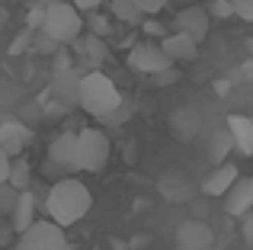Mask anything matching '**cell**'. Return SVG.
Returning <instances> with one entry per match:
<instances>
[{
  "mask_svg": "<svg viewBox=\"0 0 253 250\" xmlns=\"http://www.w3.org/2000/svg\"><path fill=\"white\" fill-rule=\"evenodd\" d=\"M74 45L84 51V58H86L90 64H103V61H106V55H109V48H106L103 36H96V32H90V36H81Z\"/></svg>",
  "mask_w": 253,
  "mask_h": 250,
  "instance_id": "19",
  "label": "cell"
},
{
  "mask_svg": "<svg viewBox=\"0 0 253 250\" xmlns=\"http://www.w3.org/2000/svg\"><path fill=\"white\" fill-rule=\"evenodd\" d=\"M16 199H19V189L13 186V183H3V186H0V215H6V218H10Z\"/></svg>",
  "mask_w": 253,
  "mask_h": 250,
  "instance_id": "22",
  "label": "cell"
},
{
  "mask_svg": "<svg viewBox=\"0 0 253 250\" xmlns=\"http://www.w3.org/2000/svg\"><path fill=\"white\" fill-rule=\"evenodd\" d=\"M109 3H112V16L128 23V26H141L144 19H148L144 10L138 6V0H109Z\"/></svg>",
  "mask_w": 253,
  "mask_h": 250,
  "instance_id": "20",
  "label": "cell"
},
{
  "mask_svg": "<svg viewBox=\"0 0 253 250\" xmlns=\"http://www.w3.org/2000/svg\"><path fill=\"white\" fill-rule=\"evenodd\" d=\"M209 13H211L215 19H231V16H237L231 0H211V3H209Z\"/></svg>",
  "mask_w": 253,
  "mask_h": 250,
  "instance_id": "23",
  "label": "cell"
},
{
  "mask_svg": "<svg viewBox=\"0 0 253 250\" xmlns=\"http://www.w3.org/2000/svg\"><path fill=\"white\" fill-rule=\"evenodd\" d=\"M221 199H224V212H228L231 218H244L253 208V176H237L234 186H231Z\"/></svg>",
  "mask_w": 253,
  "mask_h": 250,
  "instance_id": "9",
  "label": "cell"
},
{
  "mask_svg": "<svg viewBox=\"0 0 253 250\" xmlns=\"http://www.w3.org/2000/svg\"><path fill=\"white\" fill-rule=\"evenodd\" d=\"M173 64V58L164 51V45L161 42H138V45H131V51H128V68H135L138 74H161V71H167Z\"/></svg>",
  "mask_w": 253,
  "mask_h": 250,
  "instance_id": "7",
  "label": "cell"
},
{
  "mask_svg": "<svg viewBox=\"0 0 253 250\" xmlns=\"http://www.w3.org/2000/svg\"><path fill=\"white\" fill-rule=\"evenodd\" d=\"M234 3V13L241 19H253V0H231Z\"/></svg>",
  "mask_w": 253,
  "mask_h": 250,
  "instance_id": "28",
  "label": "cell"
},
{
  "mask_svg": "<svg viewBox=\"0 0 253 250\" xmlns=\"http://www.w3.org/2000/svg\"><path fill=\"white\" fill-rule=\"evenodd\" d=\"M247 45H250V51H253V39H250V42H247Z\"/></svg>",
  "mask_w": 253,
  "mask_h": 250,
  "instance_id": "36",
  "label": "cell"
},
{
  "mask_svg": "<svg viewBox=\"0 0 253 250\" xmlns=\"http://www.w3.org/2000/svg\"><path fill=\"white\" fill-rule=\"evenodd\" d=\"M167 3H170V0H138V6L144 10V16H157Z\"/></svg>",
  "mask_w": 253,
  "mask_h": 250,
  "instance_id": "26",
  "label": "cell"
},
{
  "mask_svg": "<svg viewBox=\"0 0 253 250\" xmlns=\"http://www.w3.org/2000/svg\"><path fill=\"white\" fill-rule=\"evenodd\" d=\"M199 128H202V119H199L196 109L176 106L170 113V131H173V138H179V141H192Z\"/></svg>",
  "mask_w": 253,
  "mask_h": 250,
  "instance_id": "14",
  "label": "cell"
},
{
  "mask_svg": "<svg viewBox=\"0 0 253 250\" xmlns=\"http://www.w3.org/2000/svg\"><path fill=\"white\" fill-rule=\"evenodd\" d=\"M81 71L68 68V71H51V96L61 103H77V93H81Z\"/></svg>",
  "mask_w": 253,
  "mask_h": 250,
  "instance_id": "13",
  "label": "cell"
},
{
  "mask_svg": "<svg viewBox=\"0 0 253 250\" xmlns=\"http://www.w3.org/2000/svg\"><path fill=\"white\" fill-rule=\"evenodd\" d=\"M109 138L103 128H81L77 131V167L86 173H99L109 164Z\"/></svg>",
  "mask_w": 253,
  "mask_h": 250,
  "instance_id": "5",
  "label": "cell"
},
{
  "mask_svg": "<svg viewBox=\"0 0 253 250\" xmlns=\"http://www.w3.org/2000/svg\"><path fill=\"white\" fill-rule=\"evenodd\" d=\"M77 106H81L84 113L103 119V116H109L116 106H122V93H119V87L112 83V77H106L103 71H90V74L81 77Z\"/></svg>",
  "mask_w": 253,
  "mask_h": 250,
  "instance_id": "2",
  "label": "cell"
},
{
  "mask_svg": "<svg viewBox=\"0 0 253 250\" xmlns=\"http://www.w3.org/2000/svg\"><path fill=\"white\" fill-rule=\"evenodd\" d=\"M29 180H32L29 161H26L23 154H16V157H13V164H10V180H6V183H13L16 189H29Z\"/></svg>",
  "mask_w": 253,
  "mask_h": 250,
  "instance_id": "21",
  "label": "cell"
},
{
  "mask_svg": "<svg viewBox=\"0 0 253 250\" xmlns=\"http://www.w3.org/2000/svg\"><path fill=\"white\" fill-rule=\"evenodd\" d=\"M77 167V131H64V135H58L55 141H51L48 148V157H45V173H74Z\"/></svg>",
  "mask_w": 253,
  "mask_h": 250,
  "instance_id": "6",
  "label": "cell"
},
{
  "mask_svg": "<svg viewBox=\"0 0 253 250\" xmlns=\"http://www.w3.org/2000/svg\"><path fill=\"white\" fill-rule=\"evenodd\" d=\"M241 234H244V241H247V247H253V208L247 215H244V225H241Z\"/></svg>",
  "mask_w": 253,
  "mask_h": 250,
  "instance_id": "31",
  "label": "cell"
},
{
  "mask_svg": "<svg viewBox=\"0 0 253 250\" xmlns=\"http://www.w3.org/2000/svg\"><path fill=\"white\" fill-rule=\"evenodd\" d=\"M186 3H196V0H186Z\"/></svg>",
  "mask_w": 253,
  "mask_h": 250,
  "instance_id": "37",
  "label": "cell"
},
{
  "mask_svg": "<svg viewBox=\"0 0 253 250\" xmlns=\"http://www.w3.org/2000/svg\"><path fill=\"white\" fill-rule=\"evenodd\" d=\"M29 141H32V131L26 128L23 122H16V119L0 122V151H6L10 157H16V154H23V151L29 148Z\"/></svg>",
  "mask_w": 253,
  "mask_h": 250,
  "instance_id": "12",
  "label": "cell"
},
{
  "mask_svg": "<svg viewBox=\"0 0 253 250\" xmlns=\"http://www.w3.org/2000/svg\"><path fill=\"white\" fill-rule=\"evenodd\" d=\"M16 250H71L64 225L55 218H36L26 231L16 234Z\"/></svg>",
  "mask_w": 253,
  "mask_h": 250,
  "instance_id": "4",
  "label": "cell"
},
{
  "mask_svg": "<svg viewBox=\"0 0 253 250\" xmlns=\"http://www.w3.org/2000/svg\"><path fill=\"white\" fill-rule=\"evenodd\" d=\"M237 176H241V173H237V167H234V164H228V161H224V164H218V167L211 170L209 176H205L202 193H205V196H224L231 186H234V180H237Z\"/></svg>",
  "mask_w": 253,
  "mask_h": 250,
  "instance_id": "15",
  "label": "cell"
},
{
  "mask_svg": "<svg viewBox=\"0 0 253 250\" xmlns=\"http://www.w3.org/2000/svg\"><path fill=\"white\" fill-rule=\"evenodd\" d=\"M90 32H96V36H109V19H106V16H90Z\"/></svg>",
  "mask_w": 253,
  "mask_h": 250,
  "instance_id": "30",
  "label": "cell"
},
{
  "mask_svg": "<svg viewBox=\"0 0 253 250\" xmlns=\"http://www.w3.org/2000/svg\"><path fill=\"white\" fill-rule=\"evenodd\" d=\"M68 68H74V64H71V55H68V51H58V58H55V71H68Z\"/></svg>",
  "mask_w": 253,
  "mask_h": 250,
  "instance_id": "35",
  "label": "cell"
},
{
  "mask_svg": "<svg viewBox=\"0 0 253 250\" xmlns=\"http://www.w3.org/2000/svg\"><path fill=\"white\" fill-rule=\"evenodd\" d=\"M231 148H234V135H231V128L224 125V128H218V131H211V141H209V161L215 164H224L228 161V154H231Z\"/></svg>",
  "mask_w": 253,
  "mask_h": 250,
  "instance_id": "18",
  "label": "cell"
},
{
  "mask_svg": "<svg viewBox=\"0 0 253 250\" xmlns=\"http://www.w3.org/2000/svg\"><path fill=\"white\" fill-rule=\"evenodd\" d=\"M42 23H45V6H36L29 13V29H42Z\"/></svg>",
  "mask_w": 253,
  "mask_h": 250,
  "instance_id": "34",
  "label": "cell"
},
{
  "mask_svg": "<svg viewBox=\"0 0 253 250\" xmlns=\"http://www.w3.org/2000/svg\"><path fill=\"white\" fill-rule=\"evenodd\" d=\"M13 234H16V228H13V221L6 218V215H0V247H6L13 241Z\"/></svg>",
  "mask_w": 253,
  "mask_h": 250,
  "instance_id": "25",
  "label": "cell"
},
{
  "mask_svg": "<svg viewBox=\"0 0 253 250\" xmlns=\"http://www.w3.org/2000/svg\"><path fill=\"white\" fill-rule=\"evenodd\" d=\"M36 208H39L36 196H32L29 189H19V199H16V206H13V212H10V221H13V228H16V234L26 231V228L36 221Z\"/></svg>",
  "mask_w": 253,
  "mask_h": 250,
  "instance_id": "17",
  "label": "cell"
},
{
  "mask_svg": "<svg viewBox=\"0 0 253 250\" xmlns=\"http://www.w3.org/2000/svg\"><path fill=\"white\" fill-rule=\"evenodd\" d=\"M228 128L234 135V148L244 157H253V116H228Z\"/></svg>",
  "mask_w": 253,
  "mask_h": 250,
  "instance_id": "16",
  "label": "cell"
},
{
  "mask_svg": "<svg viewBox=\"0 0 253 250\" xmlns=\"http://www.w3.org/2000/svg\"><path fill=\"white\" fill-rule=\"evenodd\" d=\"M161 45H164V51L173 58V64L196 61V58H199V39H192L189 32L173 29V32H167V36L161 39Z\"/></svg>",
  "mask_w": 253,
  "mask_h": 250,
  "instance_id": "10",
  "label": "cell"
},
{
  "mask_svg": "<svg viewBox=\"0 0 253 250\" xmlns=\"http://www.w3.org/2000/svg\"><path fill=\"white\" fill-rule=\"evenodd\" d=\"M173 81H179V74H176V64H170L167 71L154 74V83H157V87H167V83H173Z\"/></svg>",
  "mask_w": 253,
  "mask_h": 250,
  "instance_id": "27",
  "label": "cell"
},
{
  "mask_svg": "<svg viewBox=\"0 0 253 250\" xmlns=\"http://www.w3.org/2000/svg\"><path fill=\"white\" fill-rule=\"evenodd\" d=\"M215 234L211 228H205L202 221H186L176 231V250H211Z\"/></svg>",
  "mask_w": 253,
  "mask_h": 250,
  "instance_id": "11",
  "label": "cell"
},
{
  "mask_svg": "<svg viewBox=\"0 0 253 250\" xmlns=\"http://www.w3.org/2000/svg\"><path fill=\"white\" fill-rule=\"evenodd\" d=\"M128 113H131V109H128V103L122 100V106H116L109 116H103V125H122L125 119H128Z\"/></svg>",
  "mask_w": 253,
  "mask_h": 250,
  "instance_id": "24",
  "label": "cell"
},
{
  "mask_svg": "<svg viewBox=\"0 0 253 250\" xmlns=\"http://www.w3.org/2000/svg\"><path fill=\"white\" fill-rule=\"evenodd\" d=\"M93 196L86 189V183H81L77 176H61V180L51 183L48 196H45V215L55 218L58 225L71 228L90 212Z\"/></svg>",
  "mask_w": 253,
  "mask_h": 250,
  "instance_id": "1",
  "label": "cell"
},
{
  "mask_svg": "<svg viewBox=\"0 0 253 250\" xmlns=\"http://www.w3.org/2000/svg\"><path fill=\"white\" fill-rule=\"evenodd\" d=\"M10 164H13V157L6 154V151H0V186L10 180Z\"/></svg>",
  "mask_w": 253,
  "mask_h": 250,
  "instance_id": "32",
  "label": "cell"
},
{
  "mask_svg": "<svg viewBox=\"0 0 253 250\" xmlns=\"http://www.w3.org/2000/svg\"><path fill=\"white\" fill-rule=\"evenodd\" d=\"M42 32H48L58 45H74L84 36V16L71 0H51L45 3V23Z\"/></svg>",
  "mask_w": 253,
  "mask_h": 250,
  "instance_id": "3",
  "label": "cell"
},
{
  "mask_svg": "<svg viewBox=\"0 0 253 250\" xmlns=\"http://www.w3.org/2000/svg\"><path fill=\"white\" fill-rule=\"evenodd\" d=\"M71 3H74L81 13H93V10H99V6H103L106 0H71Z\"/></svg>",
  "mask_w": 253,
  "mask_h": 250,
  "instance_id": "33",
  "label": "cell"
},
{
  "mask_svg": "<svg viewBox=\"0 0 253 250\" xmlns=\"http://www.w3.org/2000/svg\"><path fill=\"white\" fill-rule=\"evenodd\" d=\"M173 26H176L179 32H189L192 39H199V42H202V39L209 36L211 13H209V6H202V3H186L183 10L176 13V19H173Z\"/></svg>",
  "mask_w": 253,
  "mask_h": 250,
  "instance_id": "8",
  "label": "cell"
},
{
  "mask_svg": "<svg viewBox=\"0 0 253 250\" xmlns=\"http://www.w3.org/2000/svg\"><path fill=\"white\" fill-rule=\"evenodd\" d=\"M141 26H144V32H148V36H157V39H164V36H167V29H164V26L157 23L154 16H148V19H144Z\"/></svg>",
  "mask_w": 253,
  "mask_h": 250,
  "instance_id": "29",
  "label": "cell"
}]
</instances>
